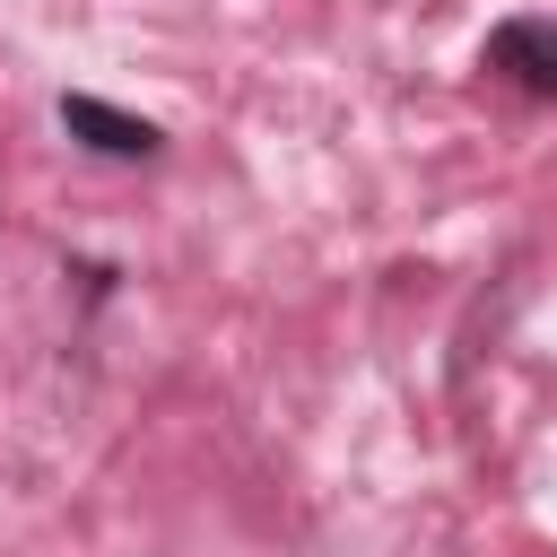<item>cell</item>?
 <instances>
[{"mask_svg":"<svg viewBox=\"0 0 557 557\" xmlns=\"http://www.w3.org/2000/svg\"><path fill=\"white\" fill-rule=\"evenodd\" d=\"M479 70L531 104H557V17H505L479 44Z\"/></svg>","mask_w":557,"mask_h":557,"instance_id":"7a4b0ae2","label":"cell"},{"mask_svg":"<svg viewBox=\"0 0 557 557\" xmlns=\"http://www.w3.org/2000/svg\"><path fill=\"white\" fill-rule=\"evenodd\" d=\"M61 131L87 148V157H113V165H157L165 157V131L148 122V113H122V104H104V96H87V87H61Z\"/></svg>","mask_w":557,"mask_h":557,"instance_id":"6da1fadb","label":"cell"}]
</instances>
